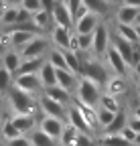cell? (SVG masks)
Instances as JSON below:
<instances>
[{
    "mask_svg": "<svg viewBox=\"0 0 140 146\" xmlns=\"http://www.w3.org/2000/svg\"><path fill=\"white\" fill-rule=\"evenodd\" d=\"M83 6L98 16H106L112 8V2L110 0H83Z\"/></svg>",
    "mask_w": 140,
    "mask_h": 146,
    "instance_id": "cell-21",
    "label": "cell"
},
{
    "mask_svg": "<svg viewBox=\"0 0 140 146\" xmlns=\"http://www.w3.org/2000/svg\"><path fill=\"white\" fill-rule=\"evenodd\" d=\"M6 36H8V45L21 51L37 36V33H33V31H8Z\"/></svg>",
    "mask_w": 140,
    "mask_h": 146,
    "instance_id": "cell-14",
    "label": "cell"
},
{
    "mask_svg": "<svg viewBox=\"0 0 140 146\" xmlns=\"http://www.w3.org/2000/svg\"><path fill=\"white\" fill-rule=\"evenodd\" d=\"M8 146H33V144H31V140H29V138H25V136H19V138L10 140V142H8Z\"/></svg>",
    "mask_w": 140,
    "mask_h": 146,
    "instance_id": "cell-42",
    "label": "cell"
},
{
    "mask_svg": "<svg viewBox=\"0 0 140 146\" xmlns=\"http://www.w3.org/2000/svg\"><path fill=\"white\" fill-rule=\"evenodd\" d=\"M77 136H79V132L75 130V128L69 124V126H65V130H63V136H61V142H63V146H75V140H77Z\"/></svg>",
    "mask_w": 140,
    "mask_h": 146,
    "instance_id": "cell-33",
    "label": "cell"
},
{
    "mask_svg": "<svg viewBox=\"0 0 140 146\" xmlns=\"http://www.w3.org/2000/svg\"><path fill=\"white\" fill-rule=\"evenodd\" d=\"M39 77H41L45 89H47V87H55V85H59V83H57V67L51 65L49 61H45V65L41 67Z\"/></svg>",
    "mask_w": 140,
    "mask_h": 146,
    "instance_id": "cell-18",
    "label": "cell"
},
{
    "mask_svg": "<svg viewBox=\"0 0 140 146\" xmlns=\"http://www.w3.org/2000/svg\"><path fill=\"white\" fill-rule=\"evenodd\" d=\"M116 114L118 112H110V110H106V108H98V126H102V128H108L110 124H112V120L116 118Z\"/></svg>",
    "mask_w": 140,
    "mask_h": 146,
    "instance_id": "cell-32",
    "label": "cell"
},
{
    "mask_svg": "<svg viewBox=\"0 0 140 146\" xmlns=\"http://www.w3.org/2000/svg\"><path fill=\"white\" fill-rule=\"evenodd\" d=\"M59 2H63V0H59Z\"/></svg>",
    "mask_w": 140,
    "mask_h": 146,
    "instance_id": "cell-56",
    "label": "cell"
},
{
    "mask_svg": "<svg viewBox=\"0 0 140 146\" xmlns=\"http://www.w3.org/2000/svg\"><path fill=\"white\" fill-rule=\"evenodd\" d=\"M47 61H49L51 65H55L57 69H69V67H67V59H65V51H63V49H51Z\"/></svg>",
    "mask_w": 140,
    "mask_h": 146,
    "instance_id": "cell-28",
    "label": "cell"
},
{
    "mask_svg": "<svg viewBox=\"0 0 140 146\" xmlns=\"http://www.w3.org/2000/svg\"><path fill=\"white\" fill-rule=\"evenodd\" d=\"M53 23H55V27H65V29H73V25H75V21H73V14H71V10L67 8V4L65 2H57V6L53 8Z\"/></svg>",
    "mask_w": 140,
    "mask_h": 146,
    "instance_id": "cell-12",
    "label": "cell"
},
{
    "mask_svg": "<svg viewBox=\"0 0 140 146\" xmlns=\"http://www.w3.org/2000/svg\"><path fill=\"white\" fill-rule=\"evenodd\" d=\"M29 140H31L33 146H57V140H55V138H51L49 134H45L41 128H39V130H33Z\"/></svg>",
    "mask_w": 140,
    "mask_h": 146,
    "instance_id": "cell-24",
    "label": "cell"
},
{
    "mask_svg": "<svg viewBox=\"0 0 140 146\" xmlns=\"http://www.w3.org/2000/svg\"><path fill=\"white\" fill-rule=\"evenodd\" d=\"M73 18H75V25H73V33L75 35H94V31L100 25V16L90 12L85 6H81Z\"/></svg>",
    "mask_w": 140,
    "mask_h": 146,
    "instance_id": "cell-4",
    "label": "cell"
},
{
    "mask_svg": "<svg viewBox=\"0 0 140 146\" xmlns=\"http://www.w3.org/2000/svg\"><path fill=\"white\" fill-rule=\"evenodd\" d=\"M43 65H45V59H43V57H37V59H23V65H21L19 73H39ZM19 73H16V75H19Z\"/></svg>",
    "mask_w": 140,
    "mask_h": 146,
    "instance_id": "cell-26",
    "label": "cell"
},
{
    "mask_svg": "<svg viewBox=\"0 0 140 146\" xmlns=\"http://www.w3.org/2000/svg\"><path fill=\"white\" fill-rule=\"evenodd\" d=\"M8 102H10V108L19 114H33L35 108H39V102H35V98L27 91L19 89V87H10V94H8Z\"/></svg>",
    "mask_w": 140,
    "mask_h": 146,
    "instance_id": "cell-3",
    "label": "cell"
},
{
    "mask_svg": "<svg viewBox=\"0 0 140 146\" xmlns=\"http://www.w3.org/2000/svg\"><path fill=\"white\" fill-rule=\"evenodd\" d=\"M110 47H112V35H110V29H108V25L100 23L98 29L94 31L92 55H96V57H106V53H108Z\"/></svg>",
    "mask_w": 140,
    "mask_h": 146,
    "instance_id": "cell-5",
    "label": "cell"
},
{
    "mask_svg": "<svg viewBox=\"0 0 140 146\" xmlns=\"http://www.w3.org/2000/svg\"><path fill=\"white\" fill-rule=\"evenodd\" d=\"M110 2H112V6H114V4H122L124 0H110Z\"/></svg>",
    "mask_w": 140,
    "mask_h": 146,
    "instance_id": "cell-52",
    "label": "cell"
},
{
    "mask_svg": "<svg viewBox=\"0 0 140 146\" xmlns=\"http://www.w3.org/2000/svg\"><path fill=\"white\" fill-rule=\"evenodd\" d=\"M47 49H49V45H47V41L43 39V36H35V39L25 47V49H21L19 53L23 55V59H37V57H43V55L47 53Z\"/></svg>",
    "mask_w": 140,
    "mask_h": 146,
    "instance_id": "cell-11",
    "label": "cell"
},
{
    "mask_svg": "<svg viewBox=\"0 0 140 146\" xmlns=\"http://www.w3.org/2000/svg\"><path fill=\"white\" fill-rule=\"evenodd\" d=\"M128 126L132 128V130H134L136 134H140V118H136V116H132V118L128 120Z\"/></svg>",
    "mask_w": 140,
    "mask_h": 146,
    "instance_id": "cell-44",
    "label": "cell"
},
{
    "mask_svg": "<svg viewBox=\"0 0 140 146\" xmlns=\"http://www.w3.org/2000/svg\"><path fill=\"white\" fill-rule=\"evenodd\" d=\"M136 94H138V96H140V79H138V81H136Z\"/></svg>",
    "mask_w": 140,
    "mask_h": 146,
    "instance_id": "cell-51",
    "label": "cell"
},
{
    "mask_svg": "<svg viewBox=\"0 0 140 146\" xmlns=\"http://www.w3.org/2000/svg\"><path fill=\"white\" fill-rule=\"evenodd\" d=\"M39 110H41V114H43V116L59 118V120H63V118L67 116V110H65V106H63V104H59V102H55L53 98L45 96V94L39 98Z\"/></svg>",
    "mask_w": 140,
    "mask_h": 146,
    "instance_id": "cell-7",
    "label": "cell"
},
{
    "mask_svg": "<svg viewBox=\"0 0 140 146\" xmlns=\"http://www.w3.org/2000/svg\"><path fill=\"white\" fill-rule=\"evenodd\" d=\"M100 100H102L100 85L94 83L92 79H87V77H81L79 83H77V102L98 110L100 108Z\"/></svg>",
    "mask_w": 140,
    "mask_h": 146,
    "instance_id": "cell-1",
    "label": "cell"
},
{
    "mask_svg": "<svg viewBox=\"0 0 140 146\" xmlns=\"http://www.w3.org/2000/svg\"><path fill=\"white\" fill-rule=\"evenodd\" d=\"M57 83L67 89V91H71L73 87H77V75L73 71H69V69H57Z\"/></svg>",
    "mask_w": 140,
    "mask_h": 146,
    "instance_id": "cell-20",
    "label": "cell"
},
{
    "mask_svg": "<svg viewBox=\"0 0 140 146\" xmlns=\"http://www.w3.org/2000/svg\"><path fill=\"white\" fill-rule=\"evenodd\" d=\"M114 35L122 36V39H126V41H130V43H134V45L140 43L138 33H136V25H120V23H116V33H114Z\"/></svg>",
    "mask_w": 140,
    "mask_h": 146,
    "instance_id": "cell-23",
    "label": "cell"
},
{
    "mask_svg": "<svg viewBox=\"0 0 140 146\" xmlns=\"http://www.w3.org/2000/svg\"><path fill=\"white\" fill-rule=\"evenodd\" d=\"M63 2L67 4V8L71 10V14H73V16H75V14H77V10L83 6V0H63ZM73 21H75V18H73Z\"/></svg>",
    "mask_w": 140,
    "mask_h": 146,
    "instance_id": "cell-40",
    "label": "cell"
},
{
    "mask_svg": "<svg viewBox=\"0 0 140 146\" xmlns=\"http://www.w3.org/2000/svg\"><path fill=\"white\" fill-rule=\"evenodd\" d=\"M45 96H49V98H53L55 102H59V104H67L69 102V91L67 89H63L61 85H55V87H47L45 91H43Z\"/></svg>",
    "mask_w": 140,
    "mask_h": 146,
    "instance_id": "cell-27",
    "label": "cell"
},
{
    "mask_svg": "<svg viewBox=\"0 0 140 146\" xmlns=\"http://www.w3.org/2000/svg\"><path fill=\"white\" fill-rule=\"evenodd\" d=\"M19 8L21 6H8L6 8V12H4V16L0 18V23H2L4 27H14L16 23H19Z\"/></svg>",
    "mask_w": 140,
    "mask_h": 146,
    "instance_id": "cell-31",
    "label": "cell"
},
{
    "mask_svg": "<svg viewBox=\"0 0 140 146\" xmlns=\"http://www.w3.org/2000/svg\"><path fill=\"white\" fill-rule=\"evenodd\" d=\"M14 85V77H12V73L0 65V91H6Z\"/></svg>",
    "mask_w": 140,
    "mask_h": 146,
    "instance_id": "cell-34",
    "label": "cell"
},
{
    "mask_svg": "<svg viewBox=\"0 0 140 146\" xmlns=\"http://www.w3.org/2000/svg\"><path fill=\"white\" fill-rule=\"evenodd\" d=\"M120 136H122V138H126V140H128L130 144H134V140H136V136H138V134H136V132L132 130V128H130V126H126V128H124V130H122V132H120Z\"/></svg>",
    "mask_w": 140,
    "mask_h": 146,
    "instance_id": "cell-41",
    "label": "cell"
},
{
    "mask_svg": "<svg viewBox=\"0 0 140 146\" xmlns=\"http://www.w3.org/2000/svg\"><path fill=\"white\" fill-rule=\"evenodd\" d=\"M132 116H136V118H140V104H138V106L134 108V114H132Z\"/></svg>",
    "mask_w": 140,
    "mask_h": 146,
    "instance_id": "cell-50",
    "label": "cell"
},
{
    "mask_svg": "<svg viewBox=\"0 0 140 146\" xmlns=\"http://www.w3.org/2000/svg\"><path fill=\"white\" fill-rule=\"evenodd\" d=\"M136 33H138V39H140V25H136Z\"/></svg>",
    "mask_w": 140,
    "mask_h": 146,
    "instance_id": "cell-54",
    "label": "cell"
},
{
    "mask_svg": "<svg viewBox=\"0 0 140 146\" xmlns=\"http://www.w3.org/2000/svg\"><path fill=\"white\" fill-rule=\"evenodd\" d=\"M39 128H41V130H43L45 134H49L51 138L61 140L63 130H65V124H63V120H59V118L43 116V118H41V122H39Z\"/></svg>",
    "mask_w": 140,
    "mask_h": 146,
    "instance_id": "cell-10",
    "label": "cell"
},
{
    "mask_svg": "<svg viewBox=\"0 0 140 146\" xmlns=\"http://www.w3.org/2000/svg\"><path fill=\"white\" fill-rule=\"evenodd\" d=\"M12 124L19 128V132L21 134H27V132H33V130H37V118H35V114H19V116H14L10 118Z\"/></svg>",
    "mask_w": 140,
    "mask_h": 146,
    "instance_id": "cell-17",
    "label": "cell"
},
{
    "mask_svg": "<svg viewBox=\"0 0 140 146\" xmlns=\"http://www.w3.org/2000/svg\"><path fill=\"white\" fill-rule=\"evenodd\" d=\"M77 36V43H79V53L87 51L92 53V45H94V35H75Z\"/></svg>",
    "mask_w": 140,
    "mask_h": 146,
    "instance_id": "cell-37",
    "label": "cell"
},
{
    "mask_svg": "<svg viewBox=\"0 0 140 146\" xmlns=\"http://www.w3.org/2000/svg\"><path fill=\"white\" fill-rule=\"evenodd\" d=\"M83 63V69H81V77H87V79H92L94 83L98 85H106L110 81V73L106 69V65H104L98 57H87V59H81Z\"/></svg>",
    "mask_w": 140,
    "mask_h": 146,
    "instance_id": "cell-2",
    "label": "cell"
},
{
    "mask_svg": "<svg viewBox=\"0 0 140 146\" xmlns=\"http://www.w3.org/2000/svg\"><path fill=\"white\" fill-rule=\"evenodd\" d=\"M33 23H35V27L39 31H45V29H49L51 23H53V14L47 12V10H39V12L33 14Z\"/></svg>",
    "mask_w": 140,
    "mask_h": 146,
    "instance_id": "cell-29",
    "label": "cell"
},
{
    "mask_svg": "<svg viewBox=\"0 0 140 146\" xmlns=\"http://www.w3.org/2000/svg\"><path fill=\"white\" fill-rule=\"evenodd\" d=\"M14 87H19V89L27 91V94H31V96L45 91L43 81H41V77H39V73H19V75L14 77Z\"/></svg>",
    "mask_w": 140,
    "mask_h": 146,
    "instance_id": "cell-6",
    "label": "cell"
},
{
    "mask_svg": "<svg viewBox=\"0 0 140 146\" xmlns=\"http://www.w3.org/2000/svg\"><path fill=\"white\" fill-rule=\"evenodd\" d=\"M57 2H59V0H41V6L47 12H53V8L57 6Z\"/></svg>",
    "mask_w": 140,
    "mask_h": 146,
    "instance_id": "cell-43",
    "label": "cell"
},
{
    "mask_svg": "<svg viewBox=\"0 0 140 146\" xmlns=\"http://www.w3.org/2000/svg\"><path fill=\"white\" fill-rule=\"evenodd\" d=\"M134 146H140V134L136 136V140H134Z\"/></svg>",
    "mask_w": 140,
    "mask_h": 146,
    "instance_id": "cell-53",
    "label": "cell"
},
{
    "mask_svg": "<svg viewBox=\"0 0 140 146\" xmlns=\"http://www.w3.org/2000/svg\"><path fill=\"white\" fill-rule=\"evenodd\" d=\"M128 120H130V118H128V116L120 110V112L116 114V118L112 120V124L106 128V134H120V132L128 126Z\"/></svg>",
    "mask_w": 140,
    "mask_h": 146,
    "instance_id": "cell-25",
    "label": "cell"
},
{
    "mask_svg": "<svg viewBox=\"0 0 140 146\" xmlns=\"http://www.w3.org/2000/svg\"><path fill=\"white\" fill-rule=\"evenodd\" d=\"M10 4L6 2V0H0V18H2L4 16V12H6V8H8Z\"/></svg>",
    "mask_w": 140,
    "mask_h": 146,
    "instance_id": "cell-45",
    "label": "cell"
},
{
    "mask_svg": "<svg viewBox=\"0 0 140 146\" xmlns=\"http://www.w3.org/2000/svg\"><path fill=\"white\" fill-rule=\"evenodd\" d=\"M106 63H108V67L112 69L114 75H122V77H126V73H128V69H130V65L126 63V59L116 51L114 45H112V47L108 49V53H106Z\"/></svg>",
    "mask_w": 140,
    "mask_h": 146,
    "instance_id": "cell-8",
    "label": "cell"
},
{
    "mask_svg": "<svg viewBox=\"0 0 140 146\" xmlns=\"http://www.w3.org/2000/svg\"><path fill=\"white\" fill-rule=\"evenodd\" d=\"M126 87H128V83H126V77H122V75H114V77H110V81L106 83V94H110V96H120V94H124L126 91Z\"/></svg>",
    "mask_w": 140,
    "mask_h": 146,
    "instance_id": "cell-22",
    "label": "cell"
},
{
    "mask_svg": "<svg viewBox=\"0 0 140 146\" xmlns=\"http://www.w3.org/2000/svg\"><path fill=\"white\" fill-rule=\"evenodd\" d=\"M6 2H8L10 6H21V4H23V0H6Z\"/></svg>",
    "mask_w": 140,
    "mask_h": 146,
    "instance_id": "cell-49",
    "label": "cell"
},
{
    "mask_svg": "<svg viewBox=\"0 0 140 146\" xmlns=\"http://www.w3.org/2000/svg\"><path fill=\"white\" fill-rule=\"evenodd\" d=\"M100 146H134L126 138H122L120 134H106L100 140Z\"/></svg>",
    "mask_w": 140,
    "mask_h": 146,
    "instance_id": "cell-30",
    "label": "cell"
},
{
    "mask_svg": "<svg viewBox=\"0 0 140 146\" xmlns=\"http://www.w3.org/2000/svg\"><path fill=\"white\" fill-rule=\"evenodd\" d=\"M100 106L110 110V112H120V104H118V98L116 96H110V94H104L102 100H100Z\"/></svg>",
    "mask_w": 140,
    "mask_h": 146,
    "instance_id": "cell-35",
    "label": "cell"
},
{
    "mask_svg": "<svg viewBox=\"0 0 140 146\" xmlns=\"http://www.w3.org/2000/svg\"><path fill=\"white\" fill-rule=\"evenodd\" d=\"M132 71H134V75H136V77L140 79V63H136V65L132 67Z\"/></svg>",
    "mask_w": 140,
    "mask_h": 146,
    "instance_id": "cell-48",
    "label": "cell"
},
{
    "mask_svg": "<svg viewBox=\"0 0 140 146\" xmlns=\"http://www.w3.org/2000/svg\"><path fill=\"white\" fill-rule=\"evenodd\" d=\"M112 45L116 47V51L122 55V57L126 59V63L132 67V59H134V43H130V41H126V39H122V36L114 35Z\"/></svg>",
    "mask_w": 140,
    "mask_h": 146,
    "instance_id": "cell-16",
    "label": "cell"
},
{
    "mask_svg": "<svg viewBox=\"0 0 140 146\" xmlns=\"http://www.w3.org/2000/svg\"><path fill=\"white\" fill-rule=\"evenodd\" d=\"M6 49H8V45L0 39V57H4V55H6Z\"/></svg>",
    "mask_w": 140,
    "mask_h": 146,
    "instance_id": "cell-47",
    "label": "cell"
},
{
    "mask_svg": "<svg viewBox=\"0 0 140 146\" xmlns=\"http://www.w3.org/2000/svg\"><path fill=\"white\" fill-rule=\"evenodd\" d=\"M122 4H128V6H134V8H140V0H124Z\"/></svg>",
    "mask_w": 140,
    "mask_h": 146,
    "instance_id": "cell-46",
    "label": "cell"
},
{
    "mask_svg": "<svg viewBox=\"0 0 140 146\" xmlns=\"http://www.w3.org/2000/svg\"><path fill=\"white\" fill-rule=\"evenodd\" d=\"M2 134H4V138H6L8 142L14 140V138H19V136H23V134L19 132V128L12 124V120H6V122L2 124Z\"/></svg>",
    "mask_w": 140,
    "mask_h": 146,
    "instance_id": "cell-36",
    "label": "cell"
},
{
    "mask_svg": "<svg viewBox=\"0 0 140 146\" xmlns=\"http://www.w3.org/2000/svg\"><path fill=\"white\" fill-rule=\"evenodd\" d=\"M140 16V8H134V6H128V4H120L118 10H116V23L120 25H136Z\"/></svg>",
    "mask_w": 140,
    "mask_h": 146,
    "instance_id": "cell-15",
    "label": "cell"
},
{
    "mask_svg": "<svg viewBox=\"0 0 140 146\" xmlns=\"http://www.w3.org/2000/svg\"><path fill=\"white\" fill-rule=\"evenodd\" d=\"M67 120H69V124H71L77 132H81V134H92V124L85 120V116L81 114V110H79L75 104L67 110Z\"/></svg>",
    "mask_w": 140,
    "mask_h": 146,
    "instance_id": "cell-9",
    "label": "cell"
},
{
    "mask_svg": "<svg viewBox=\"0 0 140 146\" xmlns=\"http://www.w3.org/2000/svg\"><path fill=\"white\" fill-rule=\"evenodd\" d=\"M136 25H140V16H138V21H136Z\"/></svg>",
    "mask_w": 140,
    "mask_h": 146,
    "instance_id": "cell-55",
    "label": "cell"
},
{
    "mask_svg": "<svg viewBox=\"0 0 140 146\" xmlns=\"http://www.w3.org/2000/svg\"><path fill=\"white\" fill-rule=\"evenodd\" d=\"M25 10H29L31 14H35V12H39V10H43V6H41V0H23V4H21Z\"/></svg>",
    "mask_w": 140,
    "mask_h": 146,
    "instance_id": "cell-38",
    "label": "cell"
},
{
    "mask_svg": "<svg viewBox=\"0 0 140 146\" xmlns=\"http://www.w3.org/2000/svg\"><path fill=\"white\" fill-rule=\"evenodd\" d=\"M75 146H96V144H94L92 134H81V132H79V136H77V140H75Z\"/></svg>",
    "mask_w": 140,
    "mask_h": 146,
    "instance_id": "cell-39",
    "label": "cell"
},
{
    "mask_svg": "<svg viewBox=\"0 0 140 146\" xmlns=\"http://www.w3.org/2000/svg\"><path fill=\"white\" fill-rule=\"evenodd\" d=\"M73 35L71 29H65V27H55L53 33H51V39H53L55 47L57 49H63V51H69L71 49V41H73Z\"/></svg>",
    "mask_w": 140,
    "mask_h": 146,
    "instance_id": "cell-13",
    "label": "cell"
},
{
    "mask_svg": "<svg viewBox=\"0 0 140 146\" xmlns=\"http://www.w3.org/2000/svg\"><path fill=\"white\" fill-rule=\"evenodd\" d=\"M21 65H23V55L16 53V51H6V55L2 57V67H6L12 75H16Z\"/></svg>",
    "mask_w": 140,
    "mask_h": 146,
    "instance_id": "cell-19",
    "label": "cell"
}]
</instances>
